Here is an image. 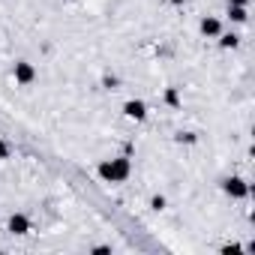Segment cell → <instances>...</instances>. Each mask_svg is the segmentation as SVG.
I'll use <instances>...</instances> for the list:
<instances>
[{"instance_id":"cell-2","label":"cell","mask_w":255,"mask_h":255,"mask_svg":"<svg viewBox=\"0 0 255 255\" xmlns=\"http://www.w3.org/2000/svg\"><path fill=\"white\" fill-rule=\"evenodd\" d=\"M222 189H225V195H231V198H246V195H249V183H246L243 177H228V180L222 183Z\"/></svg>"},{"instance_id":"cell-5","label":"cell","mask_w":255,"mask_h":255,"mask_svg":"<svg viewBox=\"0 0 255 255\" xmlns=\"http://www.w3.org/2000/svg\"><path fill=\"white\" fill-rule=\"evenodd\" d=\"M9 231H12V234H27V231H30V219H27L24 213H12V216H9Z\"/></svg>"},{"instance_id":"cell-4","label":"cell","mask_w":255,"mask_h":255,"mask_svg":"<svg viewBox=\"0 0 255 255\" xmlns=\"http://www.w3.org/2000/svg\"><path fill=\"white\" fill-rule=\"evenodd\" d=\"M123 114L129 117V120H144L147 117V105L141 99H129V102L123 105Z\"/></svg>"},{"instance_id":"cell-8","label":"cell","mask_w":255,"mask_h":255,"mask_svg":"<svg viewBox=\"0 0 255 255\" xmlns=\"http://www.w3.org/2000/svg\"><path fill=\"white\" fill-rule=\"evenodd\" d=\"M219 45H222V48H237V45H240V36H234V33H225V36H222V33H219Z\"/></svg>"},{"instance_id":"cell-7","label":"cell","mask_w":255,"mask_h":255,"mask_svg":"<svg viewBox=\"0 0 255 255\" xmlns=\"http://www.w3.org/2000/svg\"><path fill=\"white\" fill-rule=\"evenodd\" d=\"M228 15H231V21L243 24L246 21V6H228Z\"/></svg>"},{"instance_id":"cell-11","label":"cell","mask_w":255,"mask_h":255,"mask_svg":"<svg viewBox=\"0 0 255 255\" xmlns=\"http://www.w3.org/2000/svg\"><path fill=\"white\" fill-rule=\"evenodd\" d=\"M0 159H9V144L0 138Z\"/></svg>"},{"instance_id":"cell-1","label":"cell","mask_w":255,"mask_h":255,"mask_svg":"<svg viewBox=\"0 0 255 255\" xmlns=\"http://www.w3.org/2000/svg\"><path fill=\"white\" fill-rule=\"evenodd\" d=\"M129 171H132V162L126 156H114V159L99 162V177L105 183H123L126 177H129Z\"/></svg>"},{"instance_id":"cell-3","label":"cell","mask_w":255,"mask_h":255,"mask_svg":"<svg viewBox=\"0 0 255 255\" xmlns=\"http://www.w3.org/2000/svg\"><path fill=\"white\" fill-rule=\"evenodd\" d=\"M12 75H15V81H18V84H33V78H36V69H33V63H27V60H18V63H15V69H12Z\"/></svg>"},{"instance_id":"cell-12","label":"cell","mask_w":255,"mask_h":255,"mask_svg":"<svg viewBox=\"0 0 255 255\" xmlns=\"http://www.w3.org/2000/svg\"><path fill=\"white\" fill-rule=\"evenodd\" d=\"M231 6H246V0H228Z\"/></svg>"},{"instance_id":"cell-9","label":"cell","mask_w":255,"mask_h":255,"mask_svg":"<svg viewBox=\"0 0 255 255\" xmlns=\"http://www.w3.org/2000/svg\"><path fill=\"white\" fill-rule=\"evenodd\" d=\"M165 102H168V105H180V96H177V90H174V87H168V90H165Z\"/></svg>"},{"instance_id":"cell-10","label":"cell","mask_w":255,"mask_h":255,"mask_svg":"<svg viewBox=\"0 0 255 255\" xmlns=\"http://www.w3.org/2000/svg\"><path fill=\"white\" fill-rule=\"evenodd\" d=\"M150 207H153V210H162V207H165V198H162V195H153Z\"/></svg>"},{"instance_id":"cell-6","label":"cell","mask_w":255,"mask_h":255,"mask_svg":"<svg viewBox=\"0 0 255 255\" xmlns=\"http://www.w3.org/2000/svg\"><path fill=\"white\" fill-rule=\"evenodd\" d=\"M201 33H204V36H219V33H222V24H219V18H213V15L201 18Z\"/></svg>"},{"instance_id":"cell-13","label":"cell","mask_w":255,"mask_h":255,"mask_svg":"<svg viewBox=\"0 0 255 255\" xmlns=\"http://www.w3.org/2000/svg\"><path fill=\"white\" fill-rule=\"evenodd\" d=\"M171 3H174V6H180V3H186V0H171Z\"/></svg>"}]
</instances>
